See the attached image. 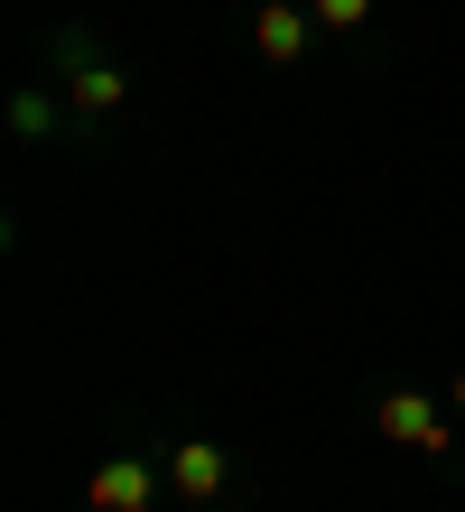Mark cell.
<instances>
[{
    "mask_svg": "<svg viewBox=\"0 0 465 512\" xmlns=\"http://www.w3.org/2000/svg\"><path fill=\"white\" fill-rule=\"evenodd\" d=\"M261 47H270V56H298V47H307L298 10H261Z\"/></svg>",
    "mask_w": 465,
    "mask_h": 512,
    "instance_id": "4",
    "label": "cell"
},
{
    "mask_svg": "<svg viewBox=\"0 0 465 512\" xmlns=\"http://www.w3.org/2000/svg\"><path fill=\"white\" fill-rule=\"evenodd\" d=\"M177 485L186 494H214V485H224V457H214V447H186V457H177Z\"/></svg>",
    "mask_w": 465,
    "mask_h": 512,
    "instance_id": "2",
    "label": "cell"
},
{
    "mask_svg": "<svg viewBox=\"0 0 465 512\" xmlns=\"http://www.w3.org/2000/svg\"><path fill=\"white\" fill-rule=\"evenodd\" d=\"M382 429H391V438H428V447H438V419H428V401H391V410H382Z\"/></svg>",
    "mask_w": 465,
    "mask_h": 512,
    "instance_id": "3",
    "label": "cell"
},
{
    "mask_svg": "<svg viewBox=\"0 0 465 512\" xmlns=\"http://www.w3.org/2000/svg\"><path fill=\"white\" fill-rule=\"evenodd\" d=\"M93 503H103V512H121V503H131V512H140V503H149V475H140V466H103Z\"/></svg>",
    "mask_w": 465,
    "mask_h": 512,
    "instance_id": "1",
    "label": "cell"
},
{
    "mask_svg": "<svg viewBox=\"0 0 465 512\" xmlns=\"http://www.w3.org/2000/svg\"><path fill=\"white\" fill-rule=\"evenodd\" d=\"M363 10H372V0H317V19H335V28H354Z\"/></svg>",
    "mask_w": 465,
    "mask_h": 512,
    "instance_id": "5",
    "label": "cell"
}]
</instances>
